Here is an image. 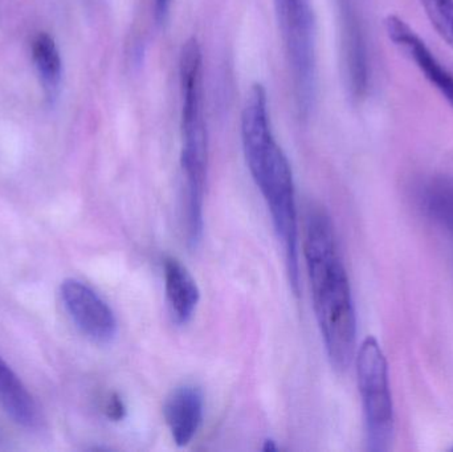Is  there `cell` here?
<instances>
[{
  "label": "cell",
  "instance_id": "10",
  "mask_svg": "<svg viewBox=\"0 0 453 452\" xmlns=\"http://www.w3.org/2000/svg\"><path fill=\"white\" fill-rule=\"evenodd\" d=\"M165 292L173 323L178 326L190 323L201 300V291L190 271L175 257L164 262Z\"/></svg>",
  "mask_w": 453,
  "mask_h": 452
},
{
  "label": "cell",
  "instance_id": "13",
  "mask_svg": "<svg viewBox=\"0 0 453 452\" xmlns=\"http://www.w3.org/2000/svg\"><path fill=\"white\" fill-rule=\"evenodd\" d=\"M32 60L45 97L55 103L63 81V60L55 39L47 32H39L32 40Z\"/></svg>",
  "mask_w": 453,
  "mask_h": 452
},
{
  "label": "cell",
  "instance_id": "15",
  "mask_svg": "<svg viewBox=\"0 0 453 452\" xmlns=\"http://www.w3.org/2000/svg\"><path fill=\"white\" fill-rule=\"evenodd\" d=\"M106 417L111 421L119 422L127 416V408H125L124 401L119 398V395H111L106 400L105 406H104Z\"/></svg>",
  "mask_w": 453,
  "mask_h": 452
},
{
  "label": "cell",
  "instance_id": "5",
  "mask_svg": "<svg viewBox=\"0 0 453 452\" xmlns=\"http://www.w3.org/2000/svg\"><path fill=\"white\" fill-rule=\"evenodd\" d=\"M357 377L364 405L367 450H390L395 432L388 361L380 342L367 337L357 353Z\"/></svg>",
  "mask_w": 453,
  "mask_h": 452
},
{
  "label": "cell",
  "instance_id": "3",
  "mask_svg": "<svg viewBox=\"0 0 453 452\" xmlns=\"http://www.w3.org/2000/svg\"><path fill=\"white\" fill-rule=\"evenodd\" d=\"M182 90L183 220L186 241L198 249L204 233V195L209 170V134L204 119L203 55L198 40L183 44L180 60Z\"/></svg>",
  "mask_w": 453,
  "mask_h": 452
},
{
  "label": "cell",
  "instance_id": "17",
  "mask_svg": "<svg viewBox=\"0 0 453 452\" xmlns=\"http://www.w3.org/2000/svg\"><path fill=\"white\" fill-rule=\"evenodd\" d=\"M264 451H276L277 448L274 446L273 441H266L265 446L263 448Z\"/></svg>",
  "mask_w": 453,
  "mask_h": 452
},
{
  "label": "cell",
  "instance_id": "16",
  "mask_svg": "<svg viewBox=\"0 0 453 452\" xmlns=\"http://www.w3.org/2000/svg\"><path fill=\"white\" fill-rule=\"evenodd\" d=\"M170 2L172 0H154V8H156V18L159 23L165 21L167 13H169Z\"/></svg>",
  "mask_w": 453,
  "mask_h": 452
},
{
  "label": "cell",
  "instance_id": "11",
  "mask_svg": "<svg viewBox=\"0 0 453 452\" xmlns=\"http://www.w3.org/2000/svg\"><path fill=\"white\" fill-rule=\"evenodd\" d=\"M0 405L19 426L39 430L42 411L15 372L0 357Z\"/></svg>",
  "mask_w": 453,
  "mask_h": 452
},
{
  "label": "cell",
  "instance_id": "4",
  "mask_svg": "<svg viewBox=\"0 0 453 452\" xmlns=\"http://www.w3.org/2000/svg\"><path fill=\"white\" fill-rule=\"evenodd\" d=\"M298 111L308 116L317 88V32L311 0H274Z\"/></svg>",
  "mask_w": 453,
  "mask_h": 452
},
{
  "label": "cell",
  "instance_id": "6",
  "mask_svg": "<svg viewBox=\"0 0 453 452\" xmlns=\"http://www.w3.org/2000/svg\"><path fill=\"white\" fill-rule=\"evenodd\" d=\"M346 79L351 95L364 98L372 84V42L364 0H337Z\"/></svg>",
  "mask_w": 453,
  "mask_h": 452
},
{
  "label": "cell",
  "instance_id": "1",
  "mask_svg": "<svg viewBox=\"0 0 453 452\" xmlns=\"http://www.w3.org/2000/svg\"><path fill=\"white\" fill-rule=\"evenodd\" d=\"M303 257L327 358L335 371H348L356 353V310L334 226L322 207H311L306 214Z\"/></svg>",
  "mask_w": 453,
  "mask_h": 452
},
{
  "label": "cell",
  "instance_id": "14",
  "mask_svg": "<svg viewBox=\"0 0 453 452\" xmlns=\"http://www.w3.org/2000/svg\"><path fill=\"white\" fill-rule=\"evenodd\" d=\"M439 36L453 48V0H419Z\"/></svg>",
  "mask_w": 453,
  "mask_h": 452
},
{
  "label": "cell",
  "instance_id": "9",
  "mask_svg": "<svg viewBox=\"0 0 453 452\" xmlns=\"http://www.w3.org/2000/svg\"><path fill=\"white\" fill-rule=\"evenodd\" d=\"M203 390L196 385H180L165 401V421L178 448H185L196 437L203 424Z\"/></svg>",
  "mask_w": 453,
  "mask_h": 452
},
{
  "label": "cell",
  "instance_id": "12",
  "mask_svg": "<svg viewBox=\"0 0 453 452\" xmlns=\"http://www.w3.org/2000/svg\"><path fill=\"white\" fill-rule=\"evenodd\" d=\"M414 199L428 219L453 233V177L427 178L415 188Z\"/></svg>",
  "mask_w": 453,
  "mask_h": 452
},
{
  "label": "cell",
  "instance_id": "7",
  "mask_svg": "<svg viewBox=\"0 0 453 452\" xmlns=\"http://www.w3.org/2000/svg\"><path fill=\"white\" fill-rule=\"evenodd\" d=\"M64 307L77 328L97 344H109L117 334V320L111 308L89 286L66 279L60 287Z\"/></svg>",
  "mask_w": 453,
  "mask_h": 452
},
{
  "label": "cell",
  "instance_id": "2",
  "mask_svg": "<svg viewBox=\"0 0 453 452\" xmlns=\"http://www.w3.org/2000/svg\"><path fill=\"white\" fill-rule=\"evenodd\" d=\"M242 142L248 169L265 199L274 231L284 249L290 287L297 295L300 273L295 180L289 161L272 132L265 88L258 82L252 85L245 98Z\"/></svg>",
  "mask_w": 453,
  "mask_h": 452
},
{
  "label": "cell",
  "instance_id": "8",
  "mask_svg": "<svg viewBox=\"0 0 453 452\" xmlns=\"http://www.w3.org/2000/svg\"><path fill=\"white\" fill-rule=\"evenodd\" d=\"M385 29L396 50L417 66L418 71L453 108V72L436 57L425 40L403 19L396 15L388 16Z\"/></svg>",
  "mask_w": 453,
  "mask_h": 452
}]
</instances>
